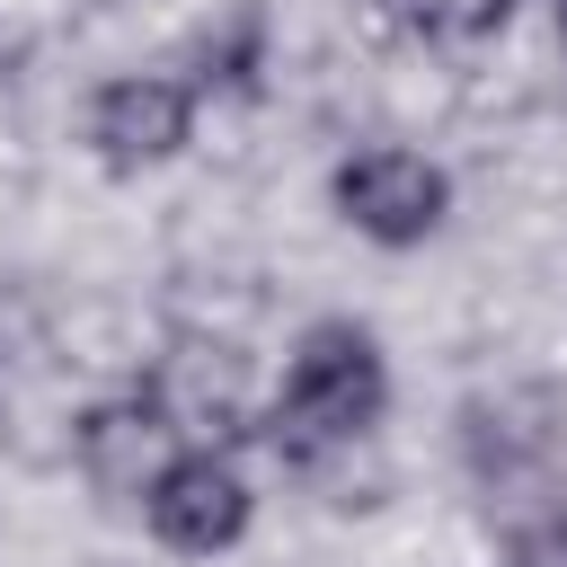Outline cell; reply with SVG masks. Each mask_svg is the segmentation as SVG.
<instances>
[{
  "mask_svg": "<svg viewBox=\"0 0 567 567\" xmlns=\"http://www.w3.org/2000/svg\"><path fill=\"white\" fill-rule=\"evenodd\" d=\"M177 452H186V416L159 390H106L71 416V470L106 505H142Z\"/></svg>",
  "mask_w": 567,
  "mask_h": 567,
  "instance_id": "obj_3",
  "label": "cell"
},
{
  "mask_svg": "<svg viewBox=\"0 0 567 567\" xmlns=\"http://www.w3.org/2000/svg\"><path fill=\"white\" fill-rule=\"evenodd\" d=\"M558 44H567V0H558Z\"/></svg>",
  "mask_w": 567,
  "mask_h": 567,
  "instance_id": "obj_8",
  "label": "cell"
},
{
  "mask_svg": "<svg viewBox=\"0 0 567 567\" xmlns=\"http://www.w3.org/2000/svg\"><path fill=\"white\" fill-rule=\"evenodd\" d=\"M328 204L372 248H425L452 221V168L408 151V142H363L328 168Z\"/></svg>",
  "mask_w": 567,
  "mask_h": 567,
  "instance_id": "obj_2",
  "label": "cell"
},
{
  "mask_svg": "<svg viewBox=\"0 0 567 567\" xmlns=\"http://www.w3.org/2000/svg\"><path fill=\"white\" fill-rule=\"evenodd\" d=\"M195 115H204L195 80H177V71H115V80H97L80 133H89V159L97 168L142 177V168H168L195 142Z\"/></svg>",
  "mask_w": 567,
  "mask_h": 567,
  "instance_id": "obj_4",
  "label": "cell"
},
{
  "mask_svg": "<svg viewBox=\"0 0 567 567\" xmlns=\"http://www.w3.org/2000/svg\"><path fill=\"white\" fill-rule=\"evenodd\" d=\"M505 567H567V514H540L505 540Z\"/></svg>",
  "mask_w": 567,
  "mask_h": 567,
  "instance_id": "obj_7",
  "label": "cell"
},
{
  "mask_svg": "<svg viewBox=\"0 0 567 567\" xmlns=\"http://www.w3.org/2000/svg\"><path fill=\"white\" fill-rule=\"evenodd\" d=\"M390 9H399V27H416L434 44H478L514 18V0H390Z\"/></svg>",
  "mask_w": 567,
  "mask_h": 567,
  "instance_id": "obj_6",
  "label": "cell"
},
{
  "mask_svg": "<svg viewBox=\"0 0 567 567\" xmlns=\"http://www.w3.org/2000/svg\"><path fill=\"white\" fill-rule=\"evenodd\" d=\"M142 523H151V540L177 549V558H221V549L248 540V523H257V487H248V470H239L230 452L186 443V452L159 470V487L142 496Z\"/></svg>",
  "mask_w": 567,
  "mask_h": 567,
  "instance_id": "obj_5",
  "label": "cell"
},
{
  "mask_svg": "<svg viewBox=\"0 0 567 567\" xmlns=\"http://www.w3.org/2000/svg\"><path fill=\"white\" fill-rule=\"evenodd\" d=\"M390 416V354L363 319H310L284 354V381H275V408H266V434L284 461H328V452H354L372 425Z\"/></svg>",
  "mask_w": 567,
  "mask_h": 567,
  "instance_id": "obj_1",
  "label": "cell"
}]
</instances>
